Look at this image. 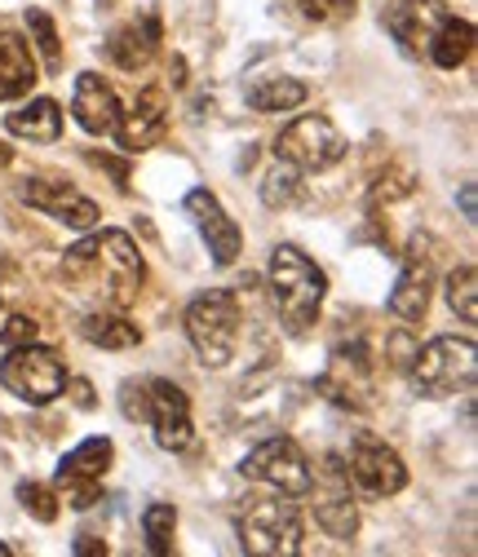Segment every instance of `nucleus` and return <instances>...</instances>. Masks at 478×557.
<instances>
[{
	"mask_svg": "<svg viewBox=\"0 0 478 557\" xmlns=\"http://www.w3.org/2000/svg\"><path fill=\"white\" fill-rule=\"evenodd\" d=\"M346 469H351V478L364 486L368 496H399L403 486H407V465H403V456H399L390 443L372 438V434H359V438H355Z\"/></svg>",
	"mask_w": 478,
	"mask_h": 557,
	"instance_id": "ddd939ff",
	"label": "nucleus"
},
{
	"mask_svg": "<svg viewBox=\"0 0 478 557\" xmlns=\"http://www.w3.org/2000/svg\"><path fill=\"white\" fill-rule=\"evenodd\" d=\"M111 460H115L111 438H89V443H81L76 451H66L58 460V482H102Z\"/></svg>",
	"mask_w": 478,
	"mask_h": 557,
	"instance_id": "4be33fe9",
	"label": "nucleus"
},
{
	"mask_svg": "<svg viewBox=\"0 0 478 557\" xmlns=\"http://www.w3.org/2000/svg\"><path fill=\"white\" fill-rule=\"evenodd\" d=\"M306 98H310V89H306L302 81H293V76H266V81H253V85L244 89V102H248L253 111H266V115L293 111V107H302Z\"/></svg>",
	"mask_w": 478,
	"mask_h": 557,
	"instance_id": "b1692460",
	"label": "nucleus"
},
{
	"mask_svg": "<svg viewBox=\"0 0 478 557\" xmlns=\"http://www.w3.org/2000/svg\"><path fill=\"white\" fill-rule=\"evenodd\" d=\"M72 115H76V124H81L85 133L107 137V133H115V124H120V98H115V89H111L98 72H85V76L76 81Z\"/></svg>",
	"mask_w": 478,
	"mask_h": 557,
	"instance_id": "a211bd4d",
	"label": "nucleus"
},
{
	"mask_svg": "<svg viewBox=\"0 0 478 557\" xmlns=\"http://www.w3.org/2000/svg\"><path fill=\"white\" fill-rule=\"evenodd\" d=\"M261 199H266L270 208H289V203L306 199V190H302V177H297V169L280 160V169L270 173V177H266V186H261Z\"/></svg>",
	"mask_w": 478,
	"mask_h": 557,
	"instance_id": "cd10ccee",
	"label": "nucleus"
},
{
	"mask_svg": "<svg viewBox=\"0 0 478 557\" xmlns=\"http://www.w3.org/2000/svg\"><path fill=\"white\" fill-rule=\"evenodd\" d=\"M10 160H14V151H10L5 143H0V169H10Z\"/></svg>",
	"mask_w": 478,
	"mask_h": 557,
	"instance_id": "e433bc0d",
	"label": "nucleus"
},
{
	"mask_svg": "<svg viewBox=\"0 0 478 557\" xmlns=\"http://www.w3.org/2000/svg\"><path fill=\"white\" fill-rule=\"evenodd\" d=\"M319 394L332 398L336 407H346V411H368L372 407L377 376H372V355H368L364 341L336 345L332 359H328V372L319 376Z\"/></svg>",
	"mask_w": 478,
	"mask_h": 557,
	"instance_id": "1a4fd4ad",
	"label": "nucleus"
},
{
	"mask_svg": "<svg viewBox=\"0 0 478 557\" xmlns=\"http://www.w3.org/2000/svg\"><path fill=\"white\" fill-rule=\"evenodd\" d=\"M27 27H32V45H36V53L45 58V66H49V72H58V66H62V45H58L53 18H49L45 10H27Z\"/></svg>",
	"mask_w": 478,
	"mask_h": 557,
	"instance_id": "c85d7f7f",
	"label": "nucleus"
},
{
	"mask_svg": "<svg viewBox=\"0 0 478 557\" xmlns=\"http://www.w3.org/2000/svg\"><path fill=\"white\" fill-rule=\"evenodd\" d=\"M19 199L32 203L36 213L62 222V226H76V231H94L98 226V203L89 195H81L76 186H66V182H53V177H27L19 182Z\"/></svg>",
	"mask_w": 478,
	"mask_h": 557,
	"instance_id": "f8f14e48",
	"label": "nucleus"
},
{
	"mask_svg": "<svg viewBox=\"0 0 478 557\" xmlns=\"http://www.w3.org/2000/svg\"><path fill=\"white\" fill-rule=\"evenodd\" d=\"M76 557H107V540H98V535H81V540H76Z\"/></svg>",
	"mask_w": 478,
	"mask_h": 557,
	"instance_id": "72a5a7b5",
	"label": "nucleus"
},
{
	"mask_svg": "<svg viewBox=\"0 0 478 557\" xmlns=\"http://www.w3.org/2000/svg\"><path fill=\"white\" fill-rule=\"evenodd\" d=\"M474 341L469 336H439L426 350H417L413 359V385L426 398H452V394H469L478 363H474Z\"/></svg>",
	"mask_w": 478,
	"mask_h": 557,
	"instance_id": "39448f33",
	"label": "nucleus"
},
{
	"mask_svg": "<svg viewBox=\"0 0 478 557\" xmlns=\"http://www.w3.org/2000/svg\"><path fill=\"white\" fill-rule=\"evenodd\" d=\"M235 531H240V548L253 557H297L302 553V513L280 492L244 500Z\"/></svg>",
	"mask_w": 478,
	"mask_h": 557,
	"instance_id": "7ed1b4c3",
	"label": "nucleus"
},
{
	"mask_svg": "<svg viewBox=\"0 0 478 557\" xmlns=\"http://www.w3.org/2000/svg\"><path fill=\"white\" fill-rule=\"evenodd\" d=\"M323 293H328V274L302 248L280 244L275 252H270V301H275V310L289 323V332L315 327Z\"/></svg>",
	"mask_w": 478,
	"mask_h": 557,
	"instance_id": "f03ea898",
	"label": "nucleus"
},
{
	"mask_svg": "<svg viewBox=\"0 0 478 557\" xmlns=\"http://www.w3.org/2000/svg\"><path fill=\"white\" fill-rule=\"evenodd\" d=\"M10 553H14V548H10V544H0V557H10Z\"/></svg>",
	"mask_w": 478,
	"mask_h": 557,
	"instance_id": "4c0bfd02",
	"label": "nucleus"
},
{
	"mask_svg": "<svg viewBox=\"0 0 478 557\" xmlns=\"http://www.w3.org/2000/svg\"><path fill=\"white\" fill-rule=\"evenodd\" d=\"M186 336L204 368H226L240 350V297L204 293L186 306Z\"/></svg>",
	"mask_w": 478,
	"mask_h": 557,
	"instance_id": "20e7f679",
	"label": "nucleus"
},
{
	"mask_svg": "<svg viewBox=\"0 0 478 557\" xmlns=\"http://www.w3.org/2000/svg\"><path fill=\"white\" fill-rule=\"evenodd\" d=\"M5 128L23 143H58L62 137V111L53 98H32L27 107L5 115Z\"/></svg>",
	"mask_w": 478,
	"mask_h": 557,
	"instance_id": "412c9836",
	"label": "nucleus"
},
{
	"mask_svg": "<svg viewBox=\"0 0 478 557\" xmlns=\"http://www.w3.org/2000/svg\"><path fill=\"white\" fill-rule=\"evenodd\" d=\"M289 5L306 18V23H319V27H332V23H346L355 18V5L359 0H289Z\"/></svg>",
	"mask_w": 478,
	"mask_h": 557,
	"instance_id": "c756f323",
	"label": "nucleus"
},
{
	"mask_svg": "<svg viewBox=\"0 0 478 557\" xmlns=\"http://www.w3.org/2000/svg\"><path fill=\"white\" fill-rule=\"evenodd\" d=\"M430 293H434V244L426 235H417L403 257L399 278H394L390 314H399L403 323H421L430 310Z\"/></svg>",
	"mask_w": 478,
	"mask_h": 557,
	"instance_id": "9b49d317",
	"label": "nucleus"
},
{
	"mask_svg": "<svg viewBox=\"0 0 478 557\" xmlns=\"http://www.w3.org/2000/svg\"><path fill=\"white\" fill-rule=\"evenodd\" d=\"M448 306L456 310V319L478 323V270L474 265H456L448 274Z\"/></svg>",
	"mask_w": 478,
	"mask_h": 557,
	"instance_id": "a878e982",
	"label": "nucleus"
},
{
	"mask_svg": "<svg viewBox=\"0 0 478 557\" xmlns=\"http://www.w3.org/2000/svg\"><path fill=\"white\" fill-rule=\"evenodd\" d=\"M169 133V94L160 85H147L138 98H133L128 111H120V124H115V137L128 156L138 151H151L164 143Z\"/></svg>",
	"mask_w": 478,
	"mask_h": 557,
	"instance_id": "4468645a",
	"label": "nucleus"
},
{
	"mask_svg": "<svg viewBox=\"0 0 478 557\" xmlns=\"http://www.w3.org/2000/svg\"><path fill=\"white\" fill-rule=\"evenodd\" d=\"M151 430L164 451H186L195 443V421H191V398L173 381H151Z\"/></svg>",
	"mask_w": 478,
	"mask_h": 557,
	"instance_id": "dca6fc26",
	"label": "nucleus"
},
{
	"mask_svg": "<svg viewBox=\"0 0 478 557\" xmlns=\"http://www.w3.org/2000/svg\"><path fill=\"white\" fill-rule=\"evenodd\" d=\"M275 156L293 164L297 173H323L341 164L346 156V137L328 115H297L280 137H275Z\"/></svg>",
	"mask_w": 478,
	"mask_h": 557,
	"instance_id": "0eeeda50",
	"label": "nucleus"
},
{
	"mask_svg": "<svg viewBox=\"0 0 478 557\" xmlns=\"http://www.w3.org/2000/svg\"><path fill=\"white\" fill-rule=\"evenodd\" d=\"M36 85V53L19 32H0V102L23 98Z\"/></svg>",
	"mask_w": 478,
	"mask_h": 557,
	"instance_id": "aec40b11",
	"label": "nucleus"
},
{
	"mask_svg": "<svg viewBox=\"0 0 478 557\" xmlns=\"http://www.w3.org/2000/svg\"><path fill=\"white\" fill-rule=\"evenodd\" d=\"M160 45V18L147 14L143 23L133 18V23H120L111 36H107V58L120 66V72H143V66L151 62Z\"/></svg>",
	"mask_w": 478,
	"mask_h": 557,
	"instance_id": "6ab92c4d",
	"label": "nucleus"
},
{
	"mask_svg": "<svg viewBox=\"0 0 478 557\" xmlns=\"http://www.w3.org/2000/svg\"><path fill=\"white\" fill-rule=\"evenodd\" d=\"M36 336H40V323L27 319V314H14L5 327H0V345H5V350H14V345H32Z\"/></svg>",
	"mask_w": 478,
	"mask_h": 557,
	"instance_id": "473e14b6",
	"label": "nucleus"
},
{
	"mask_svg": "<svg viewBox=\"0 0 478 557\" xmlns=\"http://www.w3.org/2000/svg\"><path fill=\"white\" fill-rule=\"evenodd\" d=\"M19 505L36 522H58V492L45 486V482H19Z\"/></svg>",
	"mask_w": 478,
	"mask_h": 557,
	"instance_id": "7c9ffc66",
	"label": "nucleus"
},
{
	"mask_svg": "<svg viewBox=\"0 0 478 557\" xmlns=\"http://www.w3.org/2000/svg\"><path fill=\"white\" fill-rule=\"evenodd\" d=\"M319 482L310 478L315 486V522L332 535V540H351L359 531V509H355V496H351V469L341 456H323V469H315Z\"/></svg>",
	"mask_w": 478,
	"mask_h": 557,
	"instance_id": "9d476101",
	"label": "nucleus"
},
{
	"mask_svg": "<svg viewBox=\"0 0 478 557\" xmlns=\"http://www.w3.org/2000/svg\"><path fill=\"white\" fill-rule=\"evenodd\" d=\"M143 531H147V548L156 557L173 553V531H177V509L173 505H151L143 513Z\"/></svg>",
	"mask_w": 478,
	"mask_h": 557,
	"instance_id": "bb28decb",
	"label": "nucleus"
},
{
	"mask_svg": "<svg viewBox=\"0 0 478 557\" xmlns=\"http://www.w3.org/2000/svg\"><path fill=\"white\" fill-rule=\"evenodd\" d=\"M186 213L199 222V235H204V244H209V252H213V261H218V265H231V261L240 257L244 235H240V226L231 222L226 208L218 203V195H213V190L195 186V190L186 195Z\"/></svg>",
	"mask_w": 478,
	"mask_h": 557,
	"instance_id": "f3484780",
	"label": "nucleus"
},
{
	"mask_svg": "<svg viewBox=\"0 0 478 557\" xmlns=\"http://www.w3.org/2000/svg\"><path fill=\"white\" fill-rule=\"evenodd\" d=\"M66 385H72V394H76V407H85V411L94 407V389H89L85 381H72V376H66Z\"/></svg>",
	"mask_w": 478,
	"mask_h": 557,
	"instance_id": "f704fd0d",
	"label": "nucleus"
},
{
	"mask_svg": "<svg viewBox=\"0 0 478 557\" xmlns=\"http://www.w3.org/2000/svg\"><path fill=\"white\" fill-rule=\"evenodd\" d=\"M62 274L72 278L76 288H85L89 297H102L111 306H128V301H138V288L147 278V261L124 231H98V235L81 239L76 248H66Z\"/></svg>",
	"mask_w": 478,
	"mask_h": 557,
	"instance_id": "f257e3e1",
	"label": "nucleus"
},
{
	"mask_svg": "<svg viewBox=\"0 0 478 557\" xmlns=\"http://www.w3.org/2000/svg\"><path fill=\"white\" fill-rule=\"evenodd\" d=\"M81 336L89 345H98V350H133V345H143V327L138 323H128L124 314H107V310L85 314Z\"/></svg>",
	"mask_w": 478,
	"mask_h": 557,
	"instance_id": "5701e85b",
	"label": "nucleus"
},
{
	"mask_svg": "<svg viewBox=\"0 0 478 557\" xmlns=\"http://www.w3.org/2000/svg\"><path fill=\"white\" fill-rule=\"evenodd\" d=\"M474 53V23H465V18H443V27L434 32V40H430V49H426V58L434 62V66H443V72H456V66L465 62Z\"/></svg>",
	"mask_w": 478,
	"mask_h": 557,
	"instance_id": "393cba45",
	"label": "nucleus"
},
{
	"mask_svg": "<svg viewBox=\"0 0 478 557\" xmlns=\"http://www.w3.org/2000/svg\"><path fill=\"white\" fill-rule=\"evenodd\" d=\"M0 385H5L14 398L32 403V407H45L66 389V363L36 341L14 345V350L5 355V363H0Z\"/></svg>",
	"mask_w": 478,
	"mask_h": 557,
	"instance_id": "423d86ee",
	"label": "nucleus"
},
{
	"mask_svg": "<svg viewBox=\"0 0 478 557\" xmlns=\"http://www.w3.org/2000/svg\"><path fill=\"white\" fill-rule=\"evenodd\" d=\"M461 208H465V218L474 222V186H465V190H461Z\"/></svg>",
	"mask_w": 478,
	"mask_h": 557,
	"instance_id": "c9c22d12",
	"label": "nucleus"
},
{
	"mask_svg": "<svg viewBox=\"0 0 478 557\" xmlns=\"http://www.w3.org/2000/svg\"><path fill=\"white\" fill-rule=\"evenodd\" d=\"M448 18V5L443 0H394V5L385 10V32L403 45V53L421 58L434 40V32L443 27Z\"/></svg>",
	"mask_w": 478,
	"mask_h": 557,
	"instance_id": "2eb2a0df",
	"label": "nucleus"
},
{
	"mask_svg": "<svg viewBox=\"0 0 478 557\" xmlns=\"http://www.w3.org/2000/svg\"><path fill=\"white\" fill-rule=\"evenodd\" d=\"M120 411L128 421H147L151 416V381H124L120 385Z\"/></svg>",
	"mask_w": 478,
	"mask_h": 557,
	"instance_id": "2f4dec72",
	"label": "nucleus"
},
{
	"mask_svg": "<svg viewBox=\"0 0 478 557\" xmlns=\"http://www.w3.org/2000/svg\"><path fill=\"white\" fill-rule=\"evenodd\" d=\"M240 473L248 482H261V486H270V492H280V496H306L310 478H315L306 451L293 438H266L261 447H253L244 456Z\"/></svg>",
	"mask_w": 478,
	"mask_h": 557,
	"instance_id": "6e6552de",
	"label": "nucleus"
}]
</instances>
